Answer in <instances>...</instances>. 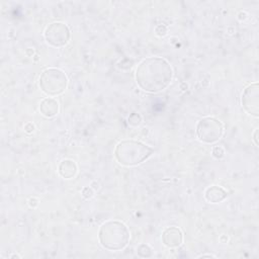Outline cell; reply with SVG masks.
<instances>
[{
	"label": "cell",
	"instance_id": "1",
	"mask_svg": "<svg viewBox=\"0 0 259 259\" xmlns=\"http://www.w3.org/2000/svg\"><path fill=\"white\" fill-rule=\"evenodd\" d=\"M135 77L142 90L157 93L167 88L171 83L173 70L167 60L160 57H150L139 64Z\"/></svg>",
	"mask_w": 259,
	"mask_h": 259
},
{
	"label": "cell",
	"instance_id": "2",
	"mask_svg": "<svg viewBox=\"0 0 259 259\" xmlns=\"http://www.w3.org/2000/svg\"><path fill=\"white\" fill-rule=\"evenodd\" d=\"M98 241L100 245L107 250H121L130 241V231L127 227L119 221H107L99 228Z\"/></svg>",
	"mask_w": 259,
	"mask_h": 259
},
{
	"label": "cell",
	"instance_id": "3",
	"mask_svg": "<svg viewBox=\"0 0 259 259\" xmlns=\"http://www.w3.org/2000/svg\"><path fill=\"white\" fill-rule=\"evenodd\" d=\"M154 150L140 141L124 140L119 142L114 149L116 161L123 166H136L152 156Z\"/></svg>",
	"mask_w": 259,
	"mask_h": 259
},
{
	"label": "cell",
	"instance_id": "4",
	"mask_svg": "<svg viewBox=\"0 0 259 259\" xmlns=\"http://www.w3.org/2000/svg\"><path fill=\"white\" fill-rule=\"evenodd\" d=\"M38 85L45 94L57 96L66 90L68 78L67 75L58 68H47L40 73Z\"/></svg>",
	"mask_w": 259,
	"mask_h": 259
},
{
	"label": "cell",
	"instance_id": "5",
	"mask_svg": "<svg viewBox=\"0 0 259 259\" xmlns=\"http://www.w3.org/2000/svg\"><path fill=\"white\" fill-rule=\"evenodd\" d=\"M223 134V123L214 117H203L196 124V135L198 139L205 144H213L218 142Z\"/></svg>",
	"mask_w": 259,
	"mask_h": 259
},
{
	"label": "cell",
	"instance_id": "6",
	"mask_svg": "<svg viewBox=\"0 0 259 259\" xmlns=\"http://www.w3.org/2000/svg\"><path fill=\"white\" fill-rule=\"evenodd\" d=\"M71 37V31L67 24L63 22H53L47 26L45 30V38L47 42L53 47L66 46Z\"/></svg>",
	"mask_w": 259,
	"mask_h": 259
},
{
	"label": "cell",
	"instance_id": "7",
	"mask_svg": "<svg viewBox=\"0 0 259 259\" xmlns=\"http://www.w3.org/2000/svg\"><path fill=\"white\" fill-rule=\"evenodd\" d=\"M241 102L248 113L255 117L259 116V85L257 82L245 88Z\"/></svg>",
	"mask_w": 259,
	"mask_h": 259
},
{
	"label": "cell",
	"instance_id": "8",
	"mask_svg": "<svg viewBox=\"0 0 259 259\" xmlns=\"http://www.w3.org/2000/svg\"><path fill=\"white\" fill-rule=\"evenodd\" d=\"M183 234L177 227H168L162 233V242L169 248H176L182 244Z\"/></svg>",
	"mask_w": 259,
	"mask_h": 259
},
{
	"label": "cell",
	"instance_id": "9",
	"mask_svg": "<svg viewBox=\"0 0 259 259\" xmlns=\"http://www.w3.org/2000/svg\"><path fill=\"white\" fill-rule=\"evenodd\" d=\"M228 193L227 191L218 185H212L208 188H206L205 192H204V197L206 199V201L211 202V203H218L222 200H224L227 197Z\"/></svg>",
	"mask_w": 259,
	"mask_h": 259
},
{
	"label": "cell",
	"instance_id": "10",
	"mask_svg": "<svg viewBox=\"0 0 259 259\" xmlns=\"http://www.w3.org/2000/svg\"><path fill=\"white\" fill-rule=\"evenodd\" d=\"M39 110L46 117H53L59 111V103L56 99L47 97L41 100L39 104Z\"/></svg>",
	"mask_w": 259,
	"mask_h": 259
},
{
	"label": "cell",
	"instance_id": "11",
	"mask_svg": "<svg viewBox=\"0 0 259 259\" xmlns=\"http://www.w3.org/2000/svg\"><path fill=\"white\" fill-rule=\"evenodd\" d=\"M59 173L62 177L70 179L77 173V165L72 160H64L59 165Z\"/></svg>",
	"mask_w": 259,
	"mask_h": 259
},
{
	"label": "cell",
	"instance_id": "12",
	"mask_svg": "<svg viewBox=\"0 0 259 259\" xmlns=\"http://www.w3.org/2000/svg\"><path fill=\"white\" fill-rule=\"evenodd\" d=\"M141 121L142 118L138 113H133L128 116V123H131L132 125H138L141 123Z\"/></svg>",
	"mask_w": 259,
	"mask_h": 259
},
{
	"label": "cell",
	"instance_id": "13",
	"mask_svg": "<svg viewBox=\"0 0 259 259\" xmlns=\"http://www.w3.org/2000/svg\"><path fill=\"white\" fill-rule=\"evenodd\" d=\"M212 155H213V157H215V158H222L223 156H224V150H223V148H221V147H214L213 148V150H212Z\"/></svg>",
	"mask_w": 259,
	"mask_h": 259
},
{
	"label": "cell",
	"instance_id": "14",
	"mask_svg": "<svg viewBox=\"0 0 259 259\" xmlns=\"http://www.w3.org/2000/svg\"><path fill=\"white\" fill-rule=\"evenodd\" d=\"M257 134H258V131L256 130V131L254 132V137H253V140H254V143H255V145H256V146H258V141H257Z\"/></svg>",
	"mask_w": 259,
	"mask_h": 259
},
{
	"label": "cell",
	"instance_id": "15",
	"mask_svg": "<svg viewBox=\"0 0 259 259\" xmlns=\"http://www.w3.org/2000/svg\"><path fill=\"white\" fill-rule=\"evenodd\" d=\"M199 257L204 258V257H214V256H212V255H201V256H199Z\"/></svg>",
	"mask_w": 259,
	"mask_h": 259
}]
</instances>
